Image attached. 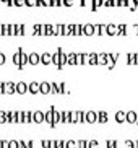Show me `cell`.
<instances>
[{"label":"cell","instance_id":"obj_1","mask_svg":"<svg viewBox=\"0 0 138 148\" xmlns=\"http://www.w3.org/2000/svg\"><path fill=\"white\" fill-rule=\"evenodd\" d=\"M54 108H55V106H51V108H49V111H46V112H44V121L47 122L51 127H54Z\"/></svg>","mask_w":138,"mask_h":148},{"label":"cell","instance_id":"obj_2","mask_svg":"<svg viewBox=\"0 0 138 148\" xmlns=\"http://www.w3.org/2000/svg\"><path fill=\"white\" fill-rule=\"evenodd\" d=\"M28 91V85L25 82H20V83H15V93H20V95H25Z\"/></svg>","mask_w":138,"mask_h":148},{"label":"cell","instance_id":"obj_3","mask_svg":"<svg viewBox=\"0 0 138 148\" xmlns=\"http://www.w3.org/2000/svg\"><path fill=\"white\" fill-rule=\"evenodd\" d=\"M98 121V112H94V111H88V112H85V122H96Z\"/></svg>","mask_w":138,"mask_h":148},{"label":"cell","instance_id":"obj_4","mask_svg":"<svg viewBox=\"0 0 138 148\" xmlns=\"http://www.w3.org/2000/svg\"><path fill=\"white\" fill-rule=\"evenodd\" d=\"M3 93H7V95H13V93H15V83L13 82L3 83Z\"/></svg>","mask_w":138,"mask_h":148},{"label":"cell","instance_id":"obj_5","mask_svg":"<svg viewBox=\"0 0 138 148\" xmlns=\"http://www.w3.org/2000/svg\"><path fill=\"white\" fill-rule=\"evenodd\" d=\"M33 122H36V124L44 122V112L42 111H34V112H33Z\"/></svg>","mask_w":138,"mask_h":148},{"label":"cell","instance_id":"obj_6","mask_svg":"<svg viewBox=\"0 0 138 148\" xmlns=\"http://www.w3.org/2000/svg\"><path fill=\"white\" fill-rule=\"evenodd\" d=\"M39 93H44V95L51 93V83H47V82L39 83Z\"/></svg>","mask_w":138,"mask_h":148},{"label":"cell","instance_id":"obj_7","mask_svg":"<svg viewBox=\"0 0 138 148\" xmlns=\"http://www.w3.org/2000/svg\"><path fill=\"white\" fill-rule=\"evenodd\" d=\"M94 33H96V26H94V25H85V26H83V34L91 36V34H94Z\"/></svg>","mask_w":138,"mask_h":148},{"label":"cell","instance_id":"obj_8","mask_svg":"<svg viewBox=\"0 0 138 148\" xmlns=\"http://www.w3.org/2000/svg\"><path fill=\"white\" fill-rule=\"evenodd\" d=\"M125 121L127 122H132V124H137V112H133V111L125 112Z\"/></svg>","mask_w":138,"mask_h":148},{"label":"cell","instance_id":"obj_9","mask_svg":"<svg viewBox=\"0 0 138 148\" xmlns=\"http://www.w3.org/2000/svg\"><path fill=\"white\" fill-rule=\"evenodd\" d=\"M28 91L33 93V95H38V93H39V83L38 82L29 83V85H28Z\"/></svg>","mask_w":138,"mask_h":148},{"label":"cell","instance_id":"obj_10","mask_svg":"<svg viewBox=\"0 0 138 148\" xmlns=\"http://www.w3.org/2000/svg\"><path fill=\"white\" fill-rule=\"evenodd\" d=\"M106 34H109V36H114V34H117V26L115 25H106Z\"/></svg>","mask_w":138,"mask_h":148},{"label":"cell","instance_id":"obj_11","mask_svg":"<svg viewBox=\"0 0 138 148\" xmlns=\"http://www.w3.org/2000/svg\"><path fill=\"white\" fill-rule=\"evenodd\" d=\"M39 60L42 62V64H46V65H47V64H51V62H52V56L46 52V54H42V56L39 57Z\"/></svg>","mask_w":138,"mask_h":148},{"label":"cell","instance_id":"obj_12","mask_svg":"<svg viewBox=\"0 0 138 148\" xmlns=\"http://www.w3.org/2000/svg\"><path fill=\"white\" fill-rule=\"evenodd\" d=\"M98 122H101V124L107 122V112H106V111H99V112H98Z\"/></svg>","mask_w":138,"mask_h":148},{"label":"cell","instance_id":"obj_13","mask_svg":"<svg viewBox=\"0 0 138 148\" xmlns=\"http://www.w3.org/2000/svg\"><path fill=\"white\" fill-rule=\"evenodd\" d=\"M57 124H60V111L57 108H54V127H55Z\"/></svg>","mask_w":138,"mask_h":148},{"label":"cell","instance_id":"obj_14","mask_svg":"<svg viewBox=\"0 0 138 148\" xmlns=\"http://www.w3.org/2000/svg\"><path fill=\"white\" fill-rule=\"evenodd\" d=\"M60 122H70V111H60Z\"/></svg>","mask_w":138,"mask_h":148},{"label":"cell","instance_id":"obj_15","mask_svg":"<svg viewBox=\"0 0 138 148\" xmlns=\"http://www.w3.org/2000/svg\"><path fill=\"white\" fill-rule=\"evenodd\" d=\"M28 62H29V64H33V65H36V64H39V56H38L36 52H33L29 57H28Z\"/></svg>","mask_w":138,"mask_h":148},{"label":"cell","instance_id":"obj_16","mask_svg":"<svg viewBox=\"0 0 138 148\" xmlns=\"http://www.w3.org/2000/svg\"><path fill=\"white\" fill-rule=\"evenodd\" d=\"M127 60H128V64L135 65V64H138V56L137 54H128V56H127Z\"/></svg>","mask_w":138,"mask_h":148},{"label":"cell","instance_id":"obj_17","mask_svg":"<svg viewBox=\"0 0 138 148\" xmlns=\"http://www.w3.org/2000/svg\"><path fill=\"white\" fill-rule=\"evenodd\" d=\"M115 121L117 122H125V112H124V111H117L115 112Z\"/></svg>","mask_w":138,"mask_h":148},{"label":"cell","instance_id":"obj_18","mask_svg":"<svg viewBox=\"0 0 138 148\" xmlns=\"http://www.w3.org/2000/svg\"><path fill=\"white\" fill-rule=\"evenodd\" d=\"M86 148H99V143H98V140H88Z\"/></svg>","mask_w":138,"mask_h":148},{"label":"cell","instance_id":"obj_19","mask_svg":"<svg viewBox=\"0 0 138 148\" xmlns=\"http://www.w3.org/2000/svg\"><path fill=\"white\" fill-rule=\"evenodd\" d=\"M8 121V111H0V122Z\"/></svg>","mask_w":138,"mask_h":148},{"label":"cell","instance_id":"obj_20","mask_svg":"<svg viewBox=\"0 0 138 148\" xmlns=\"http://www.w3.org/2000/svg\"><path fill=\"white\" fill-rule=\"evenodd\" d=\"M65 148H77V140H67L65 142Z\"/></svg>","mask_w":138,"mask_h":148},{"label":"cell","instance_id":"obj_21","mask_svg":"<svg viewBox=\"0 0 138 148\" xmlns=\"http://www.w3.org/2000/svg\"><path fill=\"white\" fill-rule=\"evenodd\" d=\"M125 5H128L132 10L137 8V0H125Z\"/></svg>","mask_w":138,"mask_h":148},{"label":"cell","instance_id":"obj_22","mask_svg":"<svg viewBox=\"0 0 138 148\" xmlns=\"http://www.w3.org/2000/svg\"><path fill=\"white\" fill-rule=\"evenodd\" d=\"M8 148H20L18 140H8Z\"/></svg>","mask_w":138,"mask_h":148},{"label":"cell","instance_id":"obj_23","mask_svg":"<svg viewBox=\"0 0 138 148\" xmlns=\"http://www.w3.org/2000/svg\"><path fill=\"white\" fill-rule=\"evenodd\" d=\"M98 64H101V65L106 64V54H98Z\"/></svg>","mask_w":138,"mask_h":148},{"label":"cell","instance_id":"obj_24","mask_svg":"<svg viewBox=\"0 0 138 148\" xmlns=\"http://www.w3.org/2000/svg\"><path fill=\"white\" fill-rule=\"evenodd\" d=\"M77 119H78V122H85V112L83 111H77Z\"/></svg>","mask_w":138,"mask_h":148},{"label":"cell","instance_id":"obj_25","mask_svg":"<svg viewBox=\"0 0 138 148\" xmlns=\"http://www.w3.org/2000/svg\"><path fill=\"white\" fill-rule=\"evenodd\" d=\"M70 122H78V119H77V111H70Z\"/></svg>","mask_w":138,"mask_h":148},{"label":"cell","instance_id":"obj_26","mask_svg":"<svg viewBox=\"0 0 138 148\" xmlns=\"http://www.w3.org/2000/svg\"><path fill=\"white\" fill-rule=\"evenodd\" d=\"M88 140H78L77 142V148H86Z\"/></svg>","mask_w":138,"mask_h":148},{"label":"cell","instance_id":"obj_27","mask_svg":"<svg viewBox=\"0 0 138 148\" xmlns=\"http://www.w3.org/2000/svg\"><path fill=\"white\" fill-rule=\"evenodd\" d=\"M99 5H104V0H93V10H96Z\"/></svg>","mask_w":138,"mask_h":148},{"label":"cell","instance_id":"obj_28","mask_svg":"<svg viewBox=\"0 0 138 148\" xmlns=\"http://www.w3.org/2000/svg\"><path fill=\"white\" fill-rule=\"evenodd\" d=\"M107 148H117V142L115 140H107Z\"/></svg>","mask_w":138,"mask_h":148},{"label":"cell","instance_id":"obj_29","mask_svg":"<svg viewBox=\"0 0 138 148\" xmlns=\"http://www.w3.org/2000/svg\"><path fill=\"white\" fill-rule=\"evenodd\" d=\"M125 148H135V142H133V140H127V142H125Z\"/></svg>","mask_w":138,"mask_h":148},{"label":"cell","instance_id":"obj_30","mask_svg":"<svg viewBox=\"0 0 138 148\" xmlns=\"http://www.w3.org/2000/svg\"><path fill=\"white\" fill-rule=\"evenodd\" d=\"M57 148H65V140H55Z\"/></svg>","mask_w":138,"mask_h":148},{"label":"cell","instance_id":"obj_31","mask_svg":"<svg viewBox=\"0 0 138 148\" xmlns=\"http://www.w3.org/2000/svg\"><path fill=\"white\" fill-rule=\"evenodd\" d=\"M13 62H15L16 65H20V62H21V60H20V52H18V54H15V56H13Z\"/></svg>","mask_w":138,"mask_h":148},{"label":"cell","instance_id":"obj_32","mask_svg":"<svg viewBox=\"0 0 138 148\" xmlns=\"http://www.w3.org/2000/svg\"><path fill=\"white\" fill-rule=\"evenodd\" d=\"M0 148H8V140H0Z\"/></svg>","mask_w":138,"mask_h":148},{"label":"cell","instance_id":"obj_33","mask_svg":"<svg viewBox=\"0 0 138 148\" xmlns=\"http://www.w3.org/2000/svg\"><path fill=\"white\" fill-rule=\"evenodd\" d=\"M83 5H89L91 8H93V0H81Z\"/></svg>","mask_w":138,"mask_h":148},{"label":"cell","instance_id":"obj_34","mask_svg":"<svg viewBox=\"0 0 138 148\" xmlns=\"http://www.w3.org/2000/svg\"><path fill=\"white\" fill-rule=\"evenodd\" d=\"M49 143H51V140H42V142H41V145H42L44 148H49Z\"/></svg>","mask_w":138,"mask_h":148},{"label":"cell","instance_id":"obj_35","mask_svg":"<svg viewBox=\"0 0 138 148\" xmlns=\"http://www.w3.org/2000/svg\"><path fill=\"white\" fill-rule=\"evenodd\" d=\"M25 3H28V5H38V0H25Z\"/></svg>","mask_w":138,"mask_h":148},{"label":"cell","instance_id":"obj_36","mask_svg":"<svg viewBox=\"0 0 138 148\" xmlns=\"http://www.w3.org/2000/svg\"><path fill=\"white\" fill-rule=\"evenodd\" d=\"M3 62H5V56H3V54H0V65H2Z\"/></svg>","mask_w":138,"mask_h":148},{"label":"cell","instance_id":"obj_37","mask_svg":"<svg viewBox=\"0 0 138 148\" xmlns=\"http://www.w3.org/2000/svg\"><path fill=\"white\" fill-rule=\"evenodd\" d=\"M73 3V0H64V5H72Z\"/></svg>","mask_w":138,"mask_h":148},{"label":"cell","instance_id":"obj_38","mask_svg":"<svg viewBox=\"0 0 138 148\" xmlns=\"http://www.w3.org/2000/svg\"><path fill=\"white\" fill-rule=\"evenodd\" d=\"M15 3H16V5H23V3H25V0H15Z\"/></svg>","mask_w":138,"mask_h":148},{"label":"cell","instance_id":"obj_39","mask_svg":"<svg viewBox=\"0 0 138 148\" xmlns=\"http://www.w3.org/2000/svg\"><path fill=\"white\" fill-rule=\"evenodd\" d=\"M0 93H3V83H0Z\"/></svg>","mask_w":138,"mask_h":148},{"label":"cell","instance_id":"obj_40","mask_svg":"<svg viewBox=\"0 0 138 148\" xmlns=\"http://www.w3.org/2000/svg\"><path fill=\"white\" fill-rule=\"evenodd\" d=\"M135 148H138V140H137V142H135Z\"/></svg>","mask_w":138,"mask_h":148},{"label":"cell","instance_id":"obj_41","mask_svg":"<svg viewBox=\"0 0 138 148\" xmlns=\"http://www.w3.org/2000/svg\"><path fill=\"white\" fill-rule=\"evenodd\" d=\"M135 28H137V34H138V25H137V26H135Z\"/></svg>","mask_w":138,"mask_h":148},{"label":"cell","instance_id":"obj_42","mask_svg":"<svg viewBox=\"0 0 138 148\" xmlns=\"http://www.w3.org/2000/svg\"><path fill=\"white\" fill-rule=\"evenodd\" d=\"M137 124H138V112H137Z\"/></svg>","mask_w":138,"mask_h":148}]
</instances>
